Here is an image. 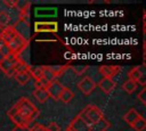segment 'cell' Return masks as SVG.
<instances>
[{"mask_svg":"<svg viewBox=\"0 0 146 131\" xmlns=\"http://www.w3.org/2000/svg\"><path fill=\"white\" fill-rule=\"evenodd\" d=\"M64 131H71V130H70V129H68V128H66V129H65V130H64Z\"/></svg>","mask_w":146,"mask_h":131,"instance_id":"cell-34","label":"cell"},{"mask_svg":"<svg viewBox=\"0 0 146 131\" xmlns=\"http://www.w3.org/2000/svg\"><path fill=\"white\" fill-rule=\"evenodd\" d=\"M11 17L10 15L5 11V10H0V27H6L9 25V22H10Z\"/></svg>","mask_w":146,"mask_h":131,"instance_id":"cell-24","label":"cell"},{"mask_svg":"<svg viewBox=\"0 0 146 131\" xmlns=\"http://www.w3.org/2000/svg\"><path fill=\"white\" fill-rule=\"evenodd\" d=\"M16 36H17V33H16L13 25H8L6 27H2L1 33H0V39H1V41L5 42L6 46L9 44Z\"/></svg>","mask_w":146,"mask_h":131,"instance_id":"cell-9","label":"cell"},{"mask_svg":"<svg viewBox=\"0 0 146 131\" xmlns=\"http://www.w3.org/2000/svg\"><path fill=\"white\" fill-rule=\"evenodd\" d=\"M97 87V83L90 77V76H84L82 77V80H80L78 82V89L83 93V95H90L95 88Z\"/></svg>","mask_w":146,"mask_h":131,"instance_id":"cell-5","label":"cell"},{"mask_svg":"<svg viewBox=\"0 0 146 131\" xmlns=\"http://www.w3.org/2000/svg\"><path fill=\"white\" fill-rule=\"evenodd\" d=\"M110 126H111V122L106 117H103L99 122H97L96 124L91 125L89 131H106Z\"/></svg>","mask_w":146,"mask_h":131,"instance_id":"cell-16","label":"cell"},{"mask_svg":"<svg viewBox=\"0 0 146 131\" xmlns=\"http://www.w3.org/2000/svg\"><path fill=\"white\" fill-rule=\"evenodd\" d=\"M141 115L135 109V108H131V109H129L125 114H124V116H123V120H124V122H127L130 126L140 117Z\"/></svg>","mask_w":146,"mask_h":131,"instance_id":"cell-15","label":"cell"},{"mask_svg":"<svg viewBox=\"0 0 146 131\" xmlns=\"http://www.w3.org/2000/svg\"><path fill=\"white\" fill-rule=\"evenodd\" d=\"M49 83H50V82H48L46 79L40 77V79L35 80L34 85H35V89H47V87L49 85Z\"/></svg>","mask_w":146,"mask_h":131,"instance_id":"cell-25","label":"cell"},{"mask_svg":"<svg viewBox=\"0 0 146 131\" xmlns=\"http://www.w3.org/2000/svg\"><path fill=\"white\" fill-rule=\"evenodd\" d=\"M57 13L56 8H36L35 16L43 17V16H55Z\"/></svg>","mask_w":146,"mask_h":131,"instance_id":"cell-22","label":"cell"},{"mask_svg":"<svg viewBox=\"0 0 146 131\" xmlns=\"http://www.w3.org/2000/svg\"><path fill=\"white\" fill-rule=\"evenodd\" d=\"M29 44H30V40H26L17 34V36L9 44H7V49L9 54H13L14 56L19 57L21 54L29 47Z\"/></svg>","mask_w":146,"mask_h":131,"instance_id":"cell-3","label":"cell"},{"mask_svg":"<svg viewBox=\"0 0 146 131\" xmlns=\"http://www.w3.org/2000/svg\"><path fill=\"white\" fill-rule=\"evenodd\" d=\"M97 85L99 87V89H100L104 93L110 95V93L114 90V88H115V82H114L113 79H110V77H103V79L98 82Z\"/></svg>","mask_w":146,"mask_h":131,"instance_id":"cell-13","label":"cell"},{"mask_svg":"<svg viewBox=\"0 0 146 131\" xmlns=\"http://www.w3.org/2000/svg\"><path fill=\"white\" fill-rule=\"evenodd\" d=\"M68 129H70L71 131H89L90 126L76 115V116L71 121V123H70V125H68Z\"/></svg>","mask_w":146,"mask_h":131,"instance_id":"cell-12","label":"cell"},{"mask_svg":"<svg viewBox=\"0 0 146 131\" xmlns=\"http://www.w3.org/2000/svg\"><path fill=\"white\" fill-rule=\"evenodd\" d=\"M122 67L121 66H115V65H103L99 67V73L103 75V77H110L113 79L115 75H117L121 72Z\"/></svg>","mask_w":146,"mask_h":131,"instance_id":"cell-10","label":"cell"},{"mask_svg":"<svg viewBox=\"0 0 146 131\" xmlns=\"http://www.w3.org/2000/svg\"><path fill=\"white\" fill-rule=\"evenodd\" d=\"M17 60V59H16ZM16 60L11 62L7 58H5L1 63H0V69L7 75V76H14V74L17 72L16 69Z\"/></svg>","mask_w":146,"mask_h":131,"instance_id":"cell-11","label":"cell"},{"mask_svg":"<svg viewBox=\"0 0 146 131\" xmlns=\"http://www.w3.org/2000/svg\"><path fill=\"white\" fill-rule=\"evenodd\" d=\"M63 89H64V85L59 81L55 80V81H52V82L49 83V85L47 87L46 91H47L49 98H52L54 100H59Z\"/></svg>","mask_w":146,"mask_h":131,"instance_id":"cell-7","label":"cell"},{"mask_svg":"<svg viewBox=\"0 0 146 131\" xmlns=\"http://www.w3.org/2000/svg\"><path fill=\"white\" fill-rule=\"evenodd\" d=\"M145 93H146V89L145 88H143L141 90H140V92L137 95V98L143 103V104H146V98H145Z\"/></svg>","mask_w":146,"mask_h":131,"instance_id":"cell-30","label":"cell"},{"mask_svg":"<svg viewBox=\"0 0 146 131\" xmlns=\"http://www.w3.org/2000/svg\"><path fill=\"white\" fill-rule=\"evenodd\" d=\"M50 67H51V69H52L54 74H55L56 79H57L59 75H62V74L64 73V71L67 68V66H66V65H60V66H50Z\"/></svg>","mask_w":146,"mask_h":131,"instance_id":"cell-27","label":"cell"},{"mask_svg":"<svg viewBox=\"0 0 146 131\" xmlns=\"http://www.w3.org/2000/svg\"><path fill=\"white\" fill-rule=\"evenodd\" d=\"M32 95L36 99V101H39L40 104H43L49 99V96H48L46 89H34Z\"/></svg>","mask_w":146,"mask_h":131,"instance_id":"cell-17","label":"cell"},{"mask_svg":"<svg viewBox=\"0 0 146 131\" xmlns=\"http://www.w3.org/2000/svg\"><path fill=\"white\" fill-rule=\"evenodd\" d=\"M137 87H138V83L135 82V81H132V80H129V79L125 82H123V84H122V89L127 93H129V95L133 93L137 90Z\"/></svg>","mask_w":146,"mask_h":131,"instance_id":"cell-21","label":"cell"},{"mask_svg":"<svg viewBox=\"0 0 146 131\" xmlns=\"http://www.w3.org/2000/svg\"><path fill=\"white\" fill-rule=\"evenodd\" d=\"M16 33L18 35H21L22 38L30 40V23L29 21H17V23L15 25H13Z\"/></svg>","mask_w":146,"mask_h":131,"instance_id":"cell-8","label":"cell"},{"mask_svg":"<svg viewBox=\"0 0 146 131\" xmlns=\"http://www.w3.org/2000/svg\"><path fill=\"white\" fill-rule=\"evenodd\" d=\"M14 77H15V80L17 81V83H18L19 85H25V84H27L29 81L32 79V76H31V74L29 73L27 69H23V71L16 72V73L14 74Z\"/></svg>","mask_w":146,"mask_h":131,"instance_id":"cell-14","label":"cell"},{"mask_svg":"<svg viewBox=\"0 0 146 131\" xmlns=\"http://www.w3.org/2000/svg\"><path fill=\"white\" fill-rule=\"evenodd\" d=\"M5 58H6V55H5V54H3V52L0 50V63H1V62H2Z\"/></svg>","mask_w":146,"mask_h":131,"instance_id":"cell-33","label":"cell"},{"mask_svg":"<svg viewBox=\"0 0 146 131\" xmlns=\"http://www.w3.org/2000/svg\"><path fill=\"white\" fill-rule=\"evenodd\" d=\"M34 31L35 33H41V32L56 33L58 31V23L57 22H35Z\"/></svg>","mask_w":146,"mask_h":131,"instance_id":"cell-6","label":"cell"},{"mask_svg":"<svg viewBox=\"0 0 146 131\" xmlns=\"http://www.w3.org/2000/svg\"><path fill=\"white\" fill-rule=\"evenodd\" d=\"M39 113V108L27 97H21L16 104L10 107V109L7 112V115L16 126L29 128L38 117Z\"/></svg>","mask_w":146,"mask_h":131,"instance_id":"cell-1","label":"cell"},{"mask_svg":"<svg viewBox=\"0 0 146 131\" xmlns=\"http://www.w3.org/2000/svg\"><path fill=\"white\" fill-rule=\"evenodd\" d=\"M47 131H60V126L56 123V122H50L47 126H46Z\"/></svg>","mask_w":146,"mask_h":131,"instance_id":"cell-29","label":"cell"},{"mask_svg":"<svg viewBox=\"0 0 146 131\" xmlns=\"http://www.w3.org/2000/svg\"><path fill=\"white\" fill-rule=\"evenodd\" d=\"M73 98H74V92H73V90H72L71 88L64 87V89H63V91H62V95H60L59 100H60V101H63V103H65V104H67V103H70Z\"/></svg>","mask_w":146,"mask_h":131,"instance_id":"cell-19","label":"cell"},{"mask_svg":"<svg viewBox=\"0 0 146 131\" xmlns=\"http://www.w3.org/2000/svg\"><path fill=\"white\" fill-rule=\"evenodd\" d=\"M11 131H30V126L29 128H18V126H16Z\"/></svg>","mask_w":146,"mask_h":131,"instance_id":"cell-32","label":"cell"},{"mask_svg":"<svg viewBox=\"0 0 146 131\" xmlns=\"http://www.w3.org/2000/svg\"><path fill=\"white\" fill-rule=\"evenodd\" d=\"M128 79L132 80L139 84H141L143 87L145 85V71H144V66L139 65V66H135L132 67L129 73H128Z\"/></svg>","mask_w":146,"mask_h":131,"instance_id":"cell-4","label":"cell"},{"mask_svg":"<svg viewBox=\"0 0 146 131\" xmlns=\"http://www.w3.org/2000/svg\"><path fill=\"white\" fill-rule=\"evenodd\" d=\"M31 1H17L16 0V8L19 11V15H27L31 9Z\"/></svg>","mask_w":146,"mask_h":131,"instance_id":"cell-18","label":"cell"},{"mask_svg":"<svg viewBox=\"0 0 146 131\" xmlns=\"http://www.w3.org/2000/svg\"><path fill=\"white\" fill-rule=\"evenodd\" d=\"M30 131H47V130H46V125L40 123H33L30 125Z\"/></svg>","mask_w":146,"mask_h":131,"instance_id":"cell-28","label":"cell"},{"mask_svg":"<svg viewBox=\"0 0 146 131\" xmlns=\"http://www.w3.org/2000/svg\"><path fill=\"white\" fill-rule=\"evenodd\" d=\"M78 116H79L82 121H84L89 126L96 124V123L99 122L103 117H105L104 114H103V112H102V109H100L98 106L92 105V104H91V105H87V106L78 114Z\"/></svg>","mask_w":146,"mask_h":131,"instance_id":"cell-2","label":"cell"},{"mask_svg":"<svg viewBox=\"0 0 146 131\" xmlns=\"http://www.w3.org/2000/svg\"><path fill=\"white\" fill-rule=\"evenodd\" d=\"M3 3H5L7 7H9V8H14V9L16 8V0H15V1H13V0H9V1H8V0H5Z\"/></svg>","mask_w":146,"mask_h":131,"instance_id":"cell-31","label":"cell"},{"mask_svg":"<svg viewBox=\"0 0 146 131\" xmlns=\"http://www.w3.org/2000/svg\"><path fill=\"white\" fill-rule=\"evenodd\" d=\"M41 73H42V77L46 79L48 82H52L56 80V76L50 66H41Z\"/></svg>","mask_w":146,"mask_h":131,"instance_id":"cell-20","label":"cell"},{"mask_svg":"<svg viewBox=\"0 0 146 131\" xmlns=\"http://www.w3.org/2000/svg\"><path fill=\"white\" fill-rule=\"evenodd\" d=\"M131 128H132L135 131H144L145 128H146V120H145L143 116H140V117L131 125Z\"/></svg>","mask_w":146,"mask_h":131,"instance_id":"cell-23","label":"cell"},{"mask_svg":"<svg viewBox=\"0 0 146 131\" xmlns=\"http://www.w3.org/2000/svg\"><path fill=\"white\" fill-rule=\"evenodd\" d=\"M70 68H71L76 75H82V74L87 71L88 66H87V65H83V66H82V65H75V66H71Z\"/></svg>","mask_w":146,"mask_h":131,"instance_id":"cell-26","label":"cell"}]
</instances>
